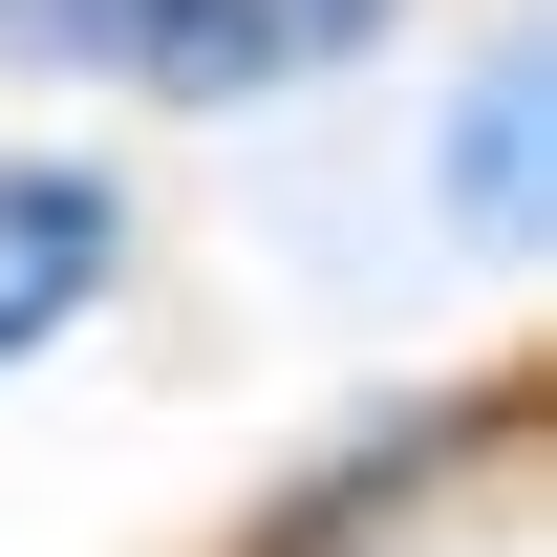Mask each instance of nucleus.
<instances>
[{"instance_id": "20e7f679", "label": "nucleus", "mask_w": 557, "mask_h": 557, "mask_svg": "<svg viewBox=\"0 0 557 557\" xmlns=\"http://www.w3.org/2000/svg\"><path fill=\"white\" fill-rule=\"evenodd\" d=\"M129 0H0V65H108Z\"/></svg>"}, {"instance_id": "7ed1b4c3", "label": "nucleus", "mask_w": 557, "mask_h": 557, "mask_svg": "<svg viewBox=\"0 0 557 557\" xmlns=\"http://www.w3.org/2000/svg\"><path fill=\"white\" fill-rule=\"evenodd\" d=\"M536 129H557V65L536 44H472V108H450V150H429V194L472 214V236H536Z\"/></svg>"}, {"instance_id": "f257e3e1", "label": "nucleus", "mask_w": 557, "mask_h": 557, "mask_svg": "<svg viewBox=\"0 0 557 557\" xmlns=\"http://www.w3.org/2000/svg\"><path fill=\"white\" fill-rule=\"evenodd\" d=\"M386 44V0H129V44L108 65L150 86V108H278V86H322Z\"/></svg>"}, {"instance_id": "f03ea898", "label": "nucleus", "mask_w": 557, "mask_h": 557, "mask_svg": "<svg viewBox=\"0 0 557 557\" xmlns=\"http://www.w3.org/2000/svg\"><path fill=\"white\" fill-rule=\"evenodd\" d=\"M129 278V214H108V172H65V150H0V364H44Z\"/></svg>"}]
</instances>
